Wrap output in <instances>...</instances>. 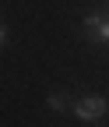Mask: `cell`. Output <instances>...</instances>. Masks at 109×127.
<instances>
[{"mask_svg":"<svg viewBox=\"0 0 109 127\" xmlns=\"http://www.w3.org/2000/svg\"><path fill=\"white\" fill-rule=\"evenodd\" d=\"M109 113V99H102V95H85V99H77L74 102V117L77 120H88V124H95Z\"/></svg>","mask_w":109,"mask_h":127,"instance_id":"obj_1","label":"cell"},{"mask_svg":"<svg viewBox=\"0 0 109 127\" xmlns=\"http://www.w3.org/2000/svg\"><path fill=\"white\" fill-rule=\"evenodd\" d=\"M67 106H70V102H67V95H60V92H56V95H49V109H56V113H64Z\"/></svg>","mask_w":109,"mask_h":127,"instance_id":"obj_3","label":"cell"},{"mask_svg":"<svg viewBox=\"0 0 109 127\" xmlns=\"http://www.w3.org/2000/svg\"><path fill=\"white\" fill-rule=\"evenodd\" d=\"M4 42H7V28L0 25V50H4Z\"/></svg>","mask_w":109,"mask_h":127,"instance_id":"obj_4","label":"cell"},{"mask_svg":"<svg viewBox=\"0 0 109 127\" xmlns=\"http://www.w3.org/2000/svg\"><path fill=\"white\" fill-rule=\"evenodd\" d=\"M85 35L95 46H109V18L106 14H88L85 18Z\"/></svg>","mask_w":109,"mask_h":127,"instance_id":"obj_2","label":"cell"}]
</instances>
